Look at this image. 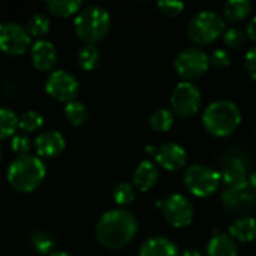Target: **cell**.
<instances>
[{"instance_id":"1","label":"cell","mask_w":256,"mask_h":256,"mask_svg":"<svg viewBox=\"0 0 256 256\" xmlns=\"http://www.w3.org/2000/svg\"><path fill=\"white\" fill-rule=\"evenodd\" d=\"M96 240L106 249L117 250L128 246L138 232L136 218L123 208L105 212L96 224Z\"/></svg>"},{"instance_id":"2","label":"cell","mask_w":256,"mask_h":256,"mask_svg":"<svg viewBox=\"0 0 256 256\" xmlns=\"http://www.w3.org/2000/svg\"><path fill=\"white\" fill-rule=\"evenodd\" d=\"M46 176V168L39 156L24 154L16 156L6 171L8 183L12 189L22 194L36 190Z\"/></svg>"},{"instance_id":"3","label":"cell","mask_w":256,"mask_h":256,"mask_svg":"<svg viewBox=\"0 0 256 256\" xmlns=\"http://www.w3.org/2000/svg\"><path fill=\"white\" fill-rule=\"evenodd\" d=\"M242 123V111L238 105L228 99H219L212 102L202 114L204 129L216 136L225 138L232 135Z\"/></svg>"},{"instance_id":"4","label":"cell","mask_w":256,"mask_h":256,"mask_svg":"<svg viewBox=\"0 0 256 256\" xmlns=\"http://www.w3.org/2000/svg\"><path fill=\"white\" fill-rule=\"evenodd\" d=\"M76 36L87 45H96L111 30V15L106 9L92 4L81 9L74 21Z\"/></svg>"},{"instance_id":"5","label":"cell","mask_w":256,"mask_h":256,"mask_svg":"<svg viewBox=\"0 0 256 256\" xmlns=\"http://www.w3.org/2000/svg\"><path fill=\"white\" fill-rule=\"evenodd\" d=\"M188 36L196 45H208L225 32V20L212 9L196 12L188 22Z\"/></svg>"},{"instance_id":"6","label":"cell","mask_w":256,"mask_h":256,"mask_svg":"<svg viewBox=\"0 0 256 256\" xmlns=\"http://www.w3.org/2000/svg\"><path fill=\"white\" fill-rule=\"evenodd\" d=\"M184 188L196 198L212 196L220 184V172L207 165H190L183 174Z\"/></svg>"},{"instance_id":"7","label":"cell","mask_w":256,"mask_h":256,"mask_svg":"<svg viewBox=\"0 0 256 256\" xmlns=\"http://www.w3.org/2000/svg\"><path fill=\"white\" fill-rule=\"evenodd\" d=\"M210 68V57L206 51L196 46L182 50L174 58V69L183 81H190L202 76Z\"/></svg>"},{"instance_id":"8","label":"cell","mask_w":256,"mask_h":256,"mask_svg":"<svg viewBox=\"0 0 256 256\" xmlns=\"http://www.w3.org/2000/svg\"><path fill=\"white\" fill-rule=\"evenodd\" d=\"M201 90L196 84L190 81H182L171 92L170 106L172 114L189 118L198 112L201 106Z\"/></svg>"},{"instance_id":"9","label":"cell","mask_w":256,"mask_h":256,"mask_svg":"<svg viewBox=\"0 0 256 256\" xmlns=\"http://www.w3.org/2000/svg\"><path fill=\"white\" fill-rule=\"evenodd\" d=\"M45 92L57 102L69 104L75 100L80 92V82L75 75L64 69L52 70L45 81Z\"/></svg>"},{"instance_id":"10","label":"cell","mask_w":256,"mask_h":256,"mask_svg":"<svg viewBox=\"0 0 256 256\" xmlns=\"http://www.w3.org/2000/svg\"><path fill=\"white\" fill-rule=\"evenodd\" d=\"M32 46V36L18 22H0V51L9 56H21Z\"/></svg>"},{"instance_id":"11","label":"cell","mask_w":256,"mask_h":256,"mask_svg":"<svg viewBox=\"0 0 256 256\" xmlns=\"http://www.w3.org/2000/svg\"><path fill=\"white\" fill-rule=\"evenodd\" d=\"M162 213L165 220L174 228H186L194 222V206L180 194H172L162 201Z\"/></svg>"},{"instance_id":"12","label":"cell","mask_w":256,"mask_h":256,"mask_svg":"<svg viewBox=\"0 0 256 256\" xmlns=\"http://www.w3.org/2000/svg\"><path fill=\"white\" fill-rule=\"evenodd\" d=\"M188 153L178 142H165L158 147L154 154V164L166 171H178L186 165Z\"/></svg>"},{"instance_id":"13","label":"cell","mask_w":256,"mask_h":256,"mask_svg":"<svg viewBox=\"0 0 256 256\" xmlns=\"http://www.w3.org/2000/svg\"><path fill=\"white\" fill-rule=\"evenodd\" d=\"M30 60L38 70L48 72L56 66L58 60L57 48L54 46L52 42L46 39H38L30 46Z\"/></svg>"},{"instance_id":"14","label":"cell","mask_w":256,"mask_h":256,"mask_svg":"<svg viewBox=\"0 0 256 256\" xmlns=\"http://www.w3.org/2000/svg\"><path fill=\"white\" fill-rule=\"evenodd\" d=\"M66 147V140L58 130H45L34 140V150L39 158H56Z\"/></svg>"},{"instance_id":"15","label":"cell","mask_w":256,"mask_h":256,"mask_svg":"<svg viewBox=\"0 0 256 256\" xmlns=\"http://www.w3.org/2000/svg\"><path fill=\"white\" fill-rule=\"evenodd\" d=\"M134 186L141 190V192H147L150 190L159 180V168L154 162L146 159L142 162L138 164V166L134 171Z\"/></svg>"},{"instance_id":"16","label":"cell","mask_w":256,"mask_h":256,"mask_svg":"<svg viewBox=\"0 0 256 256\" xmlns=\"http://www.w3.org/2000/svg\"><path fill=\"white\" fill-rule=\"evenodd\" d=\"M138 256H180V252L166 237H152L141 244Z\"/></svg>"},{"instance_id":"17","label":"cell","mask_w":256,"mask_h":256,"mask_svg":"<svg viewBox=\"0 0 256 256\" xmlns=\"http://www.w3.org/2000/svg\"><path fill=\"white\" fill-rule=\"evenodd\" d=\"M228 232H230L228 236L234 242L252 243L256 238V219L250 218V216L240 218L234 224H231Z\"/></svg>"},{"instance_id":"18","label":"cell","mask_w":256,"mask_h":256,"mask_svg":"<svg viewBox=\"0 0 256 256\" xmlns=\"http://www.w3.org/2000/svg\"><path fill=\"white\" fill-rule=\"evenodd\" d=\"M207 256H238L237 243L224 232H214L207 244Z\"/></svg>"},{"instance_id":"19","label":"cell","mask_w":256,"mask_h":256,"mask_svg":"<svg viewBox=\"0 0 256 256\" xmlns=\"http://www.w3.org/2000/svg\"><path fill=\"white\" fill-rule=\"evenodd\" d=\"M246 178H248V172L246 168L242 162L238 160H232L230 162L224 171L220 172V180H224L230 188L238 190L246 184Z\"/></svg>"},{"instance_id":"20","label":"cell","mask_w":256,"mask_h":256,"mask_svg":"<svg viewBox=\"0 0 256 256\" xmlns=\"http://www.w3.org/2000/svg\"><path fill=\"white\" fill-rule=\"evenodd\" d=\"M252 2L249 0H230L224 4V18L230 22L243 21L252 12Z\"/></svg>"},{"instance_id":"21","label":"cell","mask_w":256,"mask_h":256,"mask_svg":"<svg viewBox=\"0 0 256 256\" xmlns=\"http://www.w3.org/2000/svg\"><path fill=\"white\" fill-rule=\"evenodd\" d=\"M76 62H78V66L82 69V70H93L98 68L99 62H100V51L98 50L96 45H84L78 50L76 52Z\"/></svg>"},{"instance_id":"22","label":"cell","mask_w":256,"mask_h":256,"mask_svg":"<svg viewBox=\"0 0 256 256\" xmlns=\"http://www.w3.org/2000/svg\"><path fill=\"white\" fill-rule=\"evenodd\" d=\"M82 2L81 0H52L46 2L48 10L60 18H68L70 15H75L81 10Z\"/></svg>"},{"instance_id":"23","label":"cell","mask_w":256,"mask_h":256,"mask_svg":"<svg viewBox=\"0 0 256 256\" xmlns=\"http://www.w3.org/2000/svg\"><path fill=\"white\" fill-rule=\"evenodd\" d=\"M174 124V114L168 108H158L148 117V126L154 132H168Z\"/></svg>"},{"instance_id":"24","label":"cell","mask_w":256,"mask_h":256,"mask_svg":"<svg viewBox=\"0 0 256 256\" xmlns=\"http://www.w3.org/2000/svg\"><path fill=\"white\" fill-rule=\"evenodd\" d=\"M64 117L72 126H81L88 118V110L82 102L72 100L64 105Z\"/></svg>"},{"instance_id":"25","label":"cell","mask_w":256,"mask_h":256,"mask_svg":"<svg viewBox=\"0 0 256 256\" xmlns=\"http://www.w3.org/2000/svg\"><path fill=\"white\" fill-rule=\"evenodd\" d=\"M18 116L6 106H0V140L10 138L16 134Z\"/></svg>"},{"instance_id":"26","label":"cell","mask_w":256,"mask_h":256,"mask_svg":"<svg viewBox=\"0 0 256 256\" xmlns=\"http://www.w3.org/2000/svg\"><path fill=\"white\" fill-rule=\"evenodd\" d=\"M44 126V116L34 110L24 111L21 116H18V129L24 134L36 132Z\"/></svg>"},{"instance_id":"27","label":"cell","mask_w":256,"mask_h":256,"mask_svg":"<svg viewBox=\"0 0 256 256\" xmlns=\"http://www.w3.org/2000/svg\"><path fill=\"white\" fill-rule=\"evenodd\" d=\"M26 30L33 38H42L50 32V20L44 14H34L28 18Z\"/></svg>"},{"instance_id":"28","label":"cell","mask_w":256,"mask_h":256,"mask_svg":"<svg viewBox=\"0 0 256 256\" xmlns=\"http://www.w3.org/2000/svg\"><path fill=\"white\" fill-rule=\"evenodd\" d=\"M112 200L120 207H126V206L132 204L134 200H135V188H134V184H130L128 182L118 183L112 189Z\"/></svg>"},{"instance_id":"29","label":"cell","mask_w":256,"mask_h":256,"mask_svg":"<svg viewBox=\"0 0 256 256\" xmlns=\"http://www.w3.org/2000/svg\"><path fill=\"white\" fill-rule=\"evenodd\" d=\"M32 246L33 249L40 254V255H51L52 250H54V238L48 234V232H44V231H36L33 236H32Z\"/></svg>"},{"instance_id":"30","label":"cell","mask_w":256,"mask_h":256,"mask_svg":"<svg viewBox=\"0 0 256 256\" xmlns=\"http://www.w3.org/2000/svg\"><path fill=\"white\" fill-rule=\"evenodd\" d=\"M222 40L226 46L236 50V48H240L243 46L244 40H246V33L238 28V27H230L224 32L222 34Z\"/></svg>"},{"instance_id":"31","label":"cell","mask_w":256,"mask_h":256,"mask_svg":"<svg viewBox=\"0 0 256 256\" xmlns=\"http://www.w3.org/2000/svg\"><path fill=\"white\" fill-rule=\"evenodd\" d=\"M10 147L14 150V153H16L18 156H24L28 154L30 148H32V141L27 136V134H15L10 140Z\"/></svg>"},{"instance_id":"32","label":"cell","mask_w":256,"mask_h":256,"mask_svg":"<svg viewBox=\"0 0 256 256\" xmlns=\"http://www.w3.org/2000/svg\"><path fill=\"white\" fill-rule=\"evenodd\" d=\"M158 8L164 15L174 18V16H178L183 12L184 3L177 2V0H162V2H158Z\"/></svg>"},{"instance_id":"33","label":"cell","mask_w":256,"mask_h":256,"mask_svg":"<svg viewBox=\"0 0 256 256\" xmlns=\"http://www.w3.org/2000/svg\"><path fill=\"white\" fill-rule=\"evenodd\" d=\"M208 57H210V64H213L218 69H224L231 64V56L226 50L218 48V50L212 51V54Z\"/></svg>"},{"instance_id":"34","label":"cell","mask_w":256,"mask_h":256,"mask_svg":"<svg viewBox=\"0 0 256 256\" xmlns=\"http://www.w3.org/2000/svg\"><path fill=\"white\" fill-rule=\"evenodd\" d=\"M244 68L249 76L256 81V45L252 46L244 56Z\"/></svg>"},{"instance_id":"35","label":"cell","mask_w":256,"mask_h":256,"mask_svg":"<svg viewBox=\"0 0 256 256\" xmlns=\"http://www.w3.org/2000/svg\"><path fill=\"white\" fill-rule=\"evenodd\" d=\"M246 36L256 44V15L252 16V20L246 26Z\"/></svg>"},{"instance_id":"36","label":"cell","mask_w":256,"mask_h":256,"mask_svg":"<svg viewBox=\"0 0 256 256\" xmlns=\"http://www.w3.org/2000/svg\"><path fill=\"white\" fill-rule=\"evenodd\" d=\"M3 92L6 93L8 98H12V96L15 94V92H16L15 82H14V81H4V82H3Z\"/></svg>"},{"instance_id":"37","label":"cell","mask_w":256,"mask_h":256,"mask_svg":"<svg viewBox=\"0 0 256 256\" xmlns=\"http://www.w3.org/2000/svg\"><path fill=\"white\" fill-rule=\"evenodd\" d=\"M180 256H202L200 254V250H196V249H188V250H184L183 254Z\"/></svg>"},{"instance_id":"38","label":"cell","mask_w":256,"mask_h":256,"mask_svg":"<svg viewBox=\"0 0 256 256\" xmlns=\"http://www.w3.org/2000/svg\"><path fill=\"white\" fill-rule=\"evenodd\" d=\"M156 150H158V147H154V146H147V147H146V153H147L148 156H153V158H154V154H156Z\"/></svg>"},{"instance_id":"39","label":"cell","mask_w":256,"mask_h":256,"mask_svg":"<svg viewBox=\"0 0 256 256\" xmlns=\"http://www.w3.org/2000/svg\"><path fill=\"white\" fill-rule=\"evenodd\" d=\"M48 256H72L70 254H68V252H52L51 255Z\"/></svg>"},{"instance_id":"40","label":"cell","mask_w":256,"mask_h":256,"mask_svg":"<svg viewBox=\"0 0 256 256\" xmlns=\"http://www.w3.org/2000/svg\"><path fill=\"white\" fill-rule=\"evenodd\" d=\"M3 159V148H2V146H0V160Z\"/></svg>"}]
</instances>
